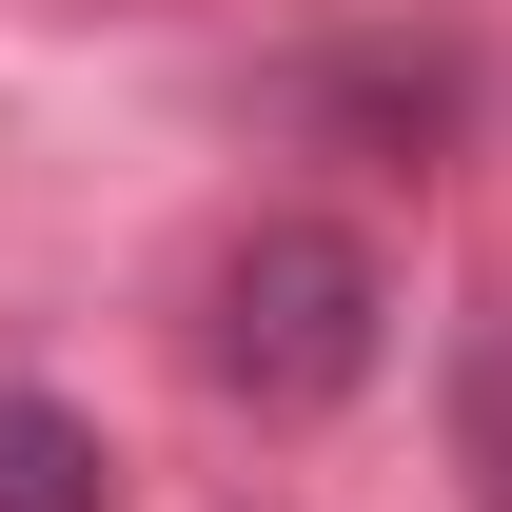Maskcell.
Returning <instances> with one entry per match:
<instances>
[{
  "instance_id": "cell-1",
  "label": "cell",
  "mask_w": 512,
  "mask_h": 512,
  "mask_svg": "<svg viewBox=\"0 0 512 512\" xmlns=\"http://www.w3.org/2000/svg\"><path fill=\"white\" fill-rule=\"evenodd\" d=\"M375 256L335 237V217H237L217 276H197V375L256 394V414H335V394L375 375Z\"/></svg>"
},
{
  "instance_id": "cell-2",
  "label": "cell",
  "mask_w": 512,
  "mask_h": 512,
  "mask_svg": "<svg viewBox=\"0 0 512 512\" xmlns=\"http://www.w3.org/2000/svg\"><path fill=\"white\" fill-rule=\"evenodd\" d=\"M0 512H119V453L60 394H0Z\"/></svg>"
}]
</instances>
